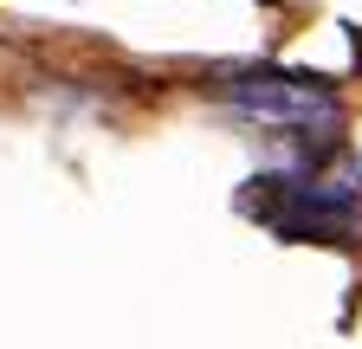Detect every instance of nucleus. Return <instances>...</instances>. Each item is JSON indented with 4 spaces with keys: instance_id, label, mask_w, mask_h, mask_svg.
I'll return each mask as SVG.
<instances>
[{
    "instance_id": "1",
    "label": "nucleus",
    "mask_w": 362,
    "mask_h": 349,
    "mask_svg": "<svg viewBox=\"0 0 362 349\" xmlns=\"http://www.w3.org/2000/svg\"><path fill=\"white\" fill-rule=\"evenodd\" d=\"M226 104L259 123H285V129H330L343 117L337 91L324 78H298V71H240L226 78Z\"/></svg>"
},
{
    "instance_id": "2",
    "label": "nucleus",
    "mask_w": 362,
    "mask_h": 349,
    "mask_svg": "<svg viewBox=\"0 0 362 349\" xmlns=\"http://www.w3.org/2000/svg\"><path fill=\"white\" fill-rule=\"evenodd\" d=\"M246 207L285 239H343L356 227V194L349 188L285 182V174H265V194H252Z\"/></svg>"
}]
</instances>
